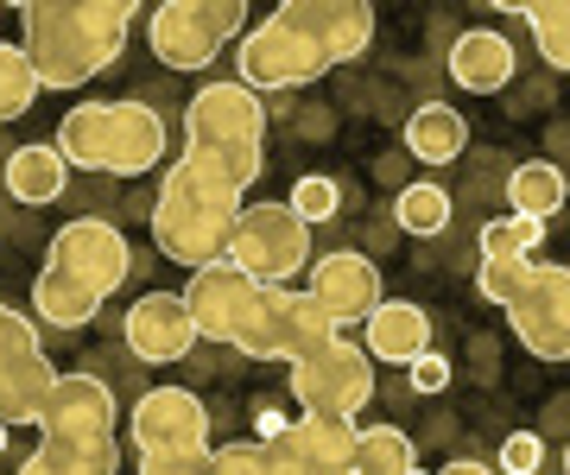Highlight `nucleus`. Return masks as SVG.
I'll return each instance as SVG.
<instances>
[{
  "mask_svg": "<svg viewBox=\"0 0 570 475\" xmlns=\"http://www.w3.org/2000/svg\"><path fill=\"white\" fill-rule=\"evenodd\" d=\"M20 26L39 89H82L121 58L134 0H26Z\"/></svg>",
  "mask_w": 570,
  "mask_h": 475,
  "instance_id": "nucleus-1",
  "label": "nucleus"
},
{
  "mask_svg": "<svg viewBox=\"0 0 570 475\" xmlns=\"http://www.w3.org/2000/svg\"><path fill=\"white\" fill-rule=\"evenodd\" d=\"M242 204V185H228L223 166H209L204 152H178L159 185V204H153V241H159L165 260H178L190 273L216 267L228 254Z\"/></svg>",
  "mask_w": 570,
  "mask_h": 475,
  "instance_id": "nucleus-2",
  "label": "nucleus"
},
{
  "mask_svg": "<svg viewBox=\"0 0 570 475\" xmlns=\"http://www.w3.org/2000/svg\"><path fill=\"white\" fill-rule=\"evenodd\" d=\"M266 102L242 83H204L184 108V152H204L223 166L228 185H254L266 166Z\"/></svg>",
  "mask_w": 570,
  "mask_h": 475,
  "instance_id": "nucleus-3",
  "label": "nucleus"
},
{
  "mask_svg": "<svg viewBox=\"0 0 570 475\" xmlns=\"http://www.w3.org/2000/svg\"><path fill=\"white\" fill-rule=\"evenodd\" d=\"M184 310H190V324H197V343H235L242 355H254L266 330V305H273V286L261 279H247L242 267H197L190 273V286L178 291Z\"/></svg>",
  "mask_w": 570,
  "mask_h": 475,
  "instance_id": "nucleus-4",
  "label": "nucleus"
},
{
  "mask_svg": "<svg viewBox=\"0 0 570 475\" xmlns=\"http://www.w3.org/2000/svg\"><path fill=\"white\" fill-rule=\"evenodd\" d=\"M242 0H159L146 20V39H153V58L165 70H204L223 58L228 39H242Z\"/></svg>",
  "mask_w": 570,
  "mask_h": 475,
  "instance_id": "nucleus-5",
  "label": "nucleus"
},
{
  "mask_svg": "<svg viewBox=\"0 0 570 475\" xmlns=\"http://www.w3.org/2000/svg\"><path fill=\"white\" fill-rule=\"evenodd\" d=\"M223 260L261 286H292L298 273H311V228L285 204H242Z\"/></svg>",
  "mask_w": 570,
  "mask_h": 475,
  "instance_id": "nucleus-6",
  "label": "nucleus"
},
{
  "mask_svg": "<svg viewBox=\"0 0 570 475\" xmlns=\"http://www.w3.org/2000/svg\"><path fill=\"white\" fill-rule=\"evenodd\" d=\"M292 399H298V418H343L355 425L367 399H374V362L362 355V343H330L311 362L292 368Z\"/></svg>",
  "mask_w": 570,
  "mask_h": 475,
  "instance_id": "nucleus-7",
  "label": "nucleus"
},
{
  "mask_svg": "<svg viewBox=\"0 0 570 475\" xmlns=\"http://www.w3.org/2000/svg\"><path fill=\"white\" fill-rule=\"evenodd\" d=\"M58 387V368L45 355L32 317H20L13 305H0V425H39L45 399Z\"/></svg>",
  "mask_w": 570,
  "mask_h": 475,
  "instance_id": "nucleus-8",
  "label": "nucleus"
},
{
  "mask_svg": "<svg viewBox=\"0 0 570 475\" xmlns=\"http://www.w3.org/2000/svg\"><path fill=\"white\" fill-rule=\"evenodd\" d=\"M317 77H330V58L285 20H261L235 39V83L254 96L261 89H305Z\"/></svg>",
  "mask_w": 570,
  "mask_h": 475,
  "instance_id": "nucleus-9",
  "label": "nucleus"
},
{
  "mask_svg": "<svg viewBox=\"0 0 570 475\" xmlns=\"http://www.w3.org/2000/svg\"><path fill=\"white\" fill-rule=\"evenodd\" d=\"M508 324L539 362H570V267L532 260L527 286L508 298Z\"/></svg>",
  "mask_w": 570,
  "mask_h": 475,
  "instance_id": "nucleus-10",
  "label": "nucleus"
},
{
  "mask_svg": "<svg viewBox=\"0 0 570 475\" xmlns=\"http://www.w3.org/2000/svg\"><path fill=\"white\" fill-rule=\"evenodd\" d=\"M45 267L70 273L77 286H89L96 298L108 291H121V279L134 273V248H127V235L102 216H77V222H63L51 235V254H45Z\"/></svg>",
  "mask_w": 570,
  "mask_h": 475,
  "instance_id": "nucleus-11",
  "label": "nucleus"
},
{
  "mask_svg": "<svg viewBox=\"0 0 570 475\" xmlns=\"http://www.w3.org/2000/svg\"><path fill=\"white\" fill-rule=\"evenodd\" d=\"M127 444L140 456L209 451V406L190 387H146L127 413Z\"/></svg>",
  "mask_w": 570,
  "mask_h": 475,
  "instance_id": "nucleus-12",
  "label": "nucleus"
},
{
  "mask_svg": "<svg viewBox=\"0 0 570 475\" xmlns=\"http://www.w3.org/2000/svg\"><path fill=\"white\" fill-rule=\"evenodd\" d=\"M39 437H58V444H102V437H121V413H115V393L96 374H58V387L39 413Z\"/></svg>",
  "mask_w": 570,
  "mask_h": 475,
  "instance_id": "nucleus-13",
  "label": "nucleus"
},
{
  "mask_svg": "<svg viewBox=\"0 0 570 475\" xmlns=\"http://www.w3.org/2000/svg\"><path fill=\"white\" fill-rule=\"evenodd\" d=\"M273 20H285L292 32H305L330 58V70L348 58H362L367 44H374V7L367 0H285V7H273Z\"/></svg>",
  "mask_w": 570,
  "mask_h": 475,
  "instance_id": "nucleus-14",
  "label": "nucleus"
},
{
  "mask_svg": "<svg viewBox=\"0 0 570 475\" xmlns=\"http://www.w3.org/2000/svg\"><path fill=\"white\" fill-rule=\"evenodd\" d=\"M336 324L324 317V305L311 298V291H285V286H273V305H266V330H261V343H254V362H311L317 349H330L336 343Z\"/></svg>",
  "mask_w": 570,
  "mask_h": 475,
  "instance_id": "nucleus-15",
  "label": "nucleus"
},
{
  "mask_svg": "<svg viewBox=\"0 0 570 475\" xmlns=\"http://www.w3.org/2000/svg\"><path fill=\"white\" fill-rule=\"evenodd\" d=\"M311 298L324 305V317L343 330V324H367V310L381 305V273H374V260L355 248H336L324 254V260H311Z\"/></svg>",
  "mask_w": 570,
  "mask_h": 475,
  "instance_id": "nucleus-16",
  "label": "nucleus"
},
{
  "mask_svg": "<svg viewBox=\"0 0 570 475\" xmlns=\"http://www.w3.org/2000/svg\"><path fill=\"white\" fill-rule=\"evenodd\" d=\"M121 330H127V349L140 355V362H153V368L197 349V324H190V310H184L178 291H146V298H134Z\"/></svg>",
  "mask_w": 570,
  "mask_h": 475,
  "instance_id": "nucleus-17",
  "label": "nucleus"
},
{
  "mask_svg": "<svg viewBox=\"0 0 570 475\" xmlns=\"http://www.w3.org/2000/svg\"><path fill=\"white\" fill-rule=\"evenodd\" d=\"M285 456L298 475H355V425L343 418H292L279 444H266Z\"/></svg>",
  "mask_w": 570,
  "mask_h": 475,
  "instance_id": "nucleus-18",
  "label": "nucleus"
},
{
  "mask_svg": "<svg viewBox=\"0 0 570 475\" xmlns=\"http://www.w3.org/2000/svg\"><path fill=\"white\" fill-rule=\"evenodd\" d=\"M165 121L159 108L146 102H115L108 108V171L115 178H140V171H153L165 159Z\"/></svg>",
  "mask_w": 570,
  "mask_h": 475,
  "instance_id": "nucleus-19",
  "label": "nucleus"
},
{
  "mask_svg": "<svg viewBox=\"0 0 570 475\" xmlns=\"http://www.w3.org/2000/svg\"><path fill=\"white\" fill-rule=\"evenodd\" d=\"M431 349V324H425V310L406 305V298H381V305L367 310V324H362V355L367 362H419V355Z\"/></svg>",
  "mask_w": 570,
  "mask_h": 475,
  "instance_id": "nucleus-20",
  "label": "nucleus"
},
{
  "mask_svg": "<svg viewBox=\"0 0 570 475\" xmlns=\"http://www.w3.org/2000/svg\"><path fill=\"white\" fill-rule=\"evenodd\" d=\"M450 83L469 89V96H494V89L513 83V44L489 26H469L463 39L450 44Z\"/></svg>",
  "mask_w": 570,
  "mask_h": 475,
  "instance_id": "nucleus-21",
  "label": "nucleus"
},
{
  "mask_svg": "<svg viewBox=\"0 0 570 475\" xmlns=\"http://www.w3.org/2000/svg\"><path fill=\"white\" fill-rule=\"evenodd\" d=\"M108 108L115 102H77L58 121V159L70 171H108Z\"/></svg>",
  "mask_w": 570,
  "mask_h": 475,
  "instance_id": "nucleus-22",
  "label": "nucleus"
},
{
  "mask_svg": "<svg viewBox=\"0 0 570 475\" xmlns=\"http://www.w3.org/2000/svg\"><path fill=\"white\" fill-rule=\"evenodd\" d=\"M108 298H96L89 286H77L70 273L58 267H39V279H32V310H39L45 324H58V330H82V324H96V310H102Z\"/></svg>",
  "mask_w": 570,
  "mask_h": 475,
  "instance_id": "nucleus-23",
  "label": "nucleus"
},
{
  "mask_svg": "<svg viewBox=\"0 0 570 475\" xmlns=\"http://www.w3.org/2000/svg\"><path fill=\"white\" fill-rule=\"evenodd\" d=\"M463 140H469V127H463V115H456L450 102L412 108V121H406V152H412V159H425V166H450V159H463Z\"/></svg>",
  "mask_w": 570,
  "mask_h": 475,
  "instance_id": "nucleus-24",
  "label": "nucleus"
},
{
  "mask_svg": "<svg viewBox=\"0 0 570 475\" xmlns=\"http://www.w3.org/2000/svg\"><path fill=\"white\" fill-rule=\"evenodd\" d=\"M63 178H70V166L58 159V146H20V152L7 159V190H13L20 204H58Z\"/></svg>",
  "mask_w": 570,
  "mask_h": 475,
  "instance_id": "nucleus-25",
  "label": "nucleus"
},
{
  "mask_svg": "<svg viewBox=\"0 0 570 475\" xmlns=\"http://www.w3.org/2000/svg\"><path fill=\"white\" fill-rule=\"evenodd\" d=\"M508 197H513V216L551 222V216H558V209L570 204V185H564V171L551 166V159H527V166H513Z\"/></svg>",
  "mask_w": 570,
  "mask_h": 475,
  "instance_id": "nucleus-26",
  "label": "nucleus"
},
{
  "mask_svg": "<svg viewBox=\"0 0 570 475\" xmlns=\"http://www.w3.org/2000/svg\"><path fill=\"white\" fill-rule=\"evenodd\" d=\"M419 469L412 437L400 425H355V475H406Z\"/></svg>",
  "mask_w": 570,
  "mask_h": 475,
  "instance_id": "nucleus-27",
  "label": "nucleus"
},
{
  "mask_svg": "<svg viewBox=\"0 0 570 475\" xmlns=\"http://www.w3.org/2000/svg\"><path fill=\"white\" fill-rule=\"evenodd\" d=\"M51 475H121V437H102V444H58V437H39L32 451Z\"/></svg>",
  "mask_w": 570,
  "mask_h": 475,
  "instance_id": "nucleus-28",
  "label": "nucleus"
},
{
  "mask_svg": "<svg viewBox=\"0 0 570 475\" xmlns=\"http://www.w3.org/2000/svg\"><path fill=\"white\" fill-rule=\"evenodd\" d=\"M39 70L26 58V44H7L0 39V121H20L26 108L39 102Z\"/></svg>",
  "mask_w": 570,
  "mask_h": 475,
  "instance_id": "nucleus-29",
  "label": "nucleus"
},
{
  "mask_svg": "<svg viewBox=\"0 0 570 475\" xmlns=\"http://www.w3.org/2000/svg\"><path fill=\"white\" fill-rule=\"evenodd\" d=\"M532 26V44L551 70H570V0H527L520 7Z\"/></svg>",
  "mask_w": 570,
  "mask_h": 475,
  "instance_id": "nucleus-30",
  "label": "nucleus"
},
{
  "mask_svg": "<svg viewBox=\"0 0 570 475\" xmlns=\"http://www.w3.org/2000/svg\"><path fill=\"white\" fill-rule=\"evenodd\" d=\"M393 216H400V228H406V235H444V228H450V190L419 178V185L400 190Z\"/></svg>",
  "mask_w": 570,
  "mask_h": 475,
  "instance_id": "nucleus-31",
  "label": "nucleus"
},
{
  "mask_svg": "<svg viewBox=\"0 0 570 475\" xmlns=\"http://www.w3.org/2000/svg\"><path fill=\"white\" fill-rule=\"evenodd\" d=\"M539 241H546V222H532V216H501V222L482 228V260H527Z\"/></svg>",
  "mask_w": 570,
  "mask_h": 475,
  "instance_id": "nucleus-32",
  "label": "nucleus"
},
{
  "mask_svg": "<svg viewBox=\"0 0 570 475\" xmlns=\"http://www.w3.org/2000/svg\"><path fill=\"white\" fill-rule=\"evenodd\" d=\"M336 204H343V190H336V178H324V171L298 178V185H292V197H285V209H292L305 228L330 222V216H336Z\"/></svg>",
  "mask_w": 570,
  "mask_h": 475,
  "instance_id": "nucleus-33",
  "label": "nucleus"
},
{
  "mask_svg": "<svg viewBox=\"0 0 570 475\" xmlns=\"http://www.w3.org/2000/svg\"><path fill=\"white\" fill-rule=\"evenodd\" d=\"M527 267H532V260H482V273H475V291H482L489 305L508 310V298L527 286Z\"/></svg>",
  "mask_w": 570,
  "mask_h": 475,
  "instance_id": "nucleus-34",
  "label": "nucleus"
},
{
  "mask_svg": "<svg viewBox=\"0 0 570 475\" xmlns=\"http://www.w3.org/2000/svg\"><path fill=\"white\" fill-rule=\"evenodd\" d=\"M209 475H273V456H266L261 437H247V444H223V451L209 456Z\"/></svg>",
  "mask_w": 570,
  "mask_h": 475,
  "instance_id": "nucleus-35",
  "label": "nucleus"
},
{
  "mask_svg": "<svg viewBox=\"0 0 570 475\" xmlns=\"http://www.w3.org/2000/svg\"><path fill=\"white\" fill-rule=\"evenodd\" d=\"M216 451H171V456H140V475H209Z\"/></svg>",
  "mask_w": 570,
  "mask_h": 475,
  "instance_id": "nucleus-36",
  "label": "nucleus"
},
{
  "mask_svg": "<svg viewBox=\"0 0 570 475\" xmlns=\"http://www.w3.org/2000/svg\"><path fill=\"white\" fill-rule=\"evenodd\" d=\"M539 456H546V444H539V437L513 432L508 444H501V469H508V475H532V469H539Z\"/></svg>",
  "mask_w": 570,
  "mask_h": 475,
  "instance_id": "nucleus-37",
  "label": "nucleus"
},
{
  "mask_svg": "<svg viewBox=\"0 0 570 475\" xmlns=\"http://www.w3.org/2000/svg\"><path fill=\"white\" fill-rule=\"evenodd\" d=\"M450 387V362L444 355H419V362H412V393H444Z\"/></svg>",
  "mask_w": 570,
  "mask_h": 475,
  "instance_id": "nucleus-38",
  "label": "nucleus"
},
{
  "mask_svg": "<svg viewBox=\"0 0 570 475\" xmlns=\"http://www.w3.org/2000/svg\"><path fill=\"white\" fill-rule=\"evenodd\" d=\"M285 425H292V418H285V413H273V406H266V413L254 418V437H261V444H279V437H285Z\"/></svg>",
  "mask_w": 570,
  "mask_h": 475,
  "instance_id": "nucleus-39",
  "label": "nucleus"
},
{
  "mask_svg": "<svg viewBox=\"0 0 570 475\" xmlns=\"http://www.w3.org/2000/svg\"><path fill=\"white\" fill-rule=\"evenodd\" d=\"M431 475H501V469L475 463V456H456V463H444V469H431Z\"/></svg>",
  "mask_w": 570,
  "mask_h": 475,
  "instance_id": "nucleus-40",
  "label": "nucleus"
},
{
  "mask_svg": "<svg viewBox=\"0 0 570 475\" xmlns=\"http://www.w3.org/2000/svg\"><path fill=\"white\" fill-rule=\"evenodd\" d=\"M266 456H273V451H266ZM273 475H298V469H292V463H285V456H273Z\"/></svg>",
  "mask_w": 570,
  "mask_h": 475,
  "instance_id": "nucleus-41",
  "label": "nucleus"
},
{
  "mask_svg": "<svg viewBox=\"0 0 570 475\" xmlns=\"http://www.w3.org/2000/svg\"><path fill=\"white\" fill-rule=\"evenodd\" d=\"M0 451H7V425H0Z\"/></svg>",
  "mask_w": 570,
  "mask_h": 475,
  "instance_id": "nucleus-42",
  "label": "nucleus"
},
{
  "mask_svg": "<svg viewBox=\"0 0 570 475\" xmlns=\"http://www.w3.org/2000/svg\"><path fill=\"white\" fill-rule=\"evenodd\" d=\"M406 475H431V469H406Z\"/></svg>",
  "mask_w": 570,
  "mask_h": 475,
  "instance_id": "nucleus-43",
  "label": "nucleus"
},
{
  "mask_svg": "<svg viewBox=\"0 0 570 475\" xmlns=\"http://www.w3.org/2000/svg\"><path fill=\"white\" fill-rule=\"evenodd\" d=\"M564 469H570V451H564Z\"/></svg>",
  "mask_w": 570,
  "mask_h": 475,
  "instance_id": "nucleus-44",
  "label": "nucleus"
}]
</instances>
